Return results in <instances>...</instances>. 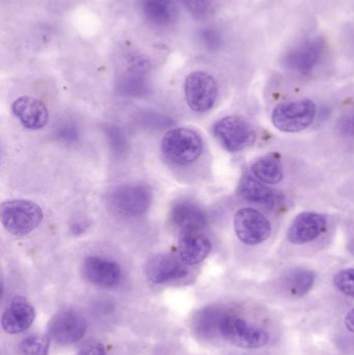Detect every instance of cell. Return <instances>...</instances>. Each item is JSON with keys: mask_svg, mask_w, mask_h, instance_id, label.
<instances>
[{"mask_svg": "<svg viewBox=\"0 0 354 355\" xmlns=\"http://www.w3.org/2000/svg\"><path fill=\"white\" fill-rule=\"evenodd\" d=\"M161 150L168 162L176 166H186L201 157L204 150L203 139L193 129H172L164 135Z\"/></svg>", "mask_w": 354, "mask_h": 355, "instance_id": "6da1fadb", "label": "cell"}, {"mask_svg": "<svg viewBox=\"0 0 354 355\" xmlns=\"http://www.w3.org/2000/svg\"><path fill=\"white\" fill-rule=\"evenodd\" d=\"M44 213L37 202L28 200H10L0 206V221L15 236H26L43 220Z\"/></svg>", "mask_w": 354, "mask_h": 355, "instance_id": "7a4b0ae2", "label": "cell"}, {"mask_svg": "<svg viewBox=\"0 0 354 355\" xmlns=\"http://www.w3.org/2000/svg\"><path fill=\"white\" fill-rule=\"evenodd\" d=\"M218 336L243 349H258L269 342L267 331L240 317L224 314L218 325Z\"/></svg>", "mask_w": 354, "mask_h": 355, "instance_id": "3957f363", "label": "cell"}, {"mask_svg": "<svg viewBox=\"0 0 354 355\" xmlns=\"http://www.w3.org/2000/svg\"><path fill=\"white\" fill-rule=\"evenodd\" d=\"M213 135L220 145L231 153H236L251 147L257 139V132L253 124L239 116L220 119L214 125Z\"/></svg>", "mask_w": 354, "mask_h": 355, "instance_id": "277c9868", "label": "cell"}, {"mask_svg": "<svg viewBox=\"0 0 354 355\" xmlns=\"http://www.w3.org/2000/svg\"><path fill=\"white\" fill-rule=\"evenodd\" d=\"M151 204V189L143 184L118 186L108 194L110 209L121 216H143L148 212Z\"/></svg>", "mask_w": 354, "mask_h": 355, "instance_id": "5b68a950", "label": "cell"}, {"mask_svg": "<svg viewBox=\"0 0 354 355\" xmlns=\"http://www.w3.org/2000/svg\"><path fill=\"white\" fill-rule=\"evenodd\" d=\"M316 112L317 108L311 100H297L282 103L276 106L272 112V124L283 132H301L313 123Z\"/></svg>", "mask_w": 354, "mask_h": 355, "instance_id": "8992f818", "label": "cell"}, {"mask_svg": "<svg viewBox=\"0 0 354 355\" xmlns=\"http://www.w3.org/2000/svg\"><path fill=\"white\" fill-rule=\"evenodd\" d=\"M185 98L189 108L197 114L209 112L218 98V83L213 76L195 71L187 75L184 83Z\"/></svg>", "mask_w": 354, "mask_h": 355, "instance_id": "52a82bcc", "label": "cell"}, {"mask_svg": "<svg viewBox=\"0 0 354 355\" xmlns=\"http://www.w3.org/2000/svg\"><path fill=\"white\" fill-rule=\"evenodd\" d=\"M87 322L76 311L64 310L52 317L48 323L47 333L50 340L58 345L68 346L85 337Z\"/></svg>", "mask_w": 354, "mask_h": 355, "instance_id": "ba28073f", "label": "cell"}, {"mask_svg": "<svg viewBox=\"0 0 354 355\" xmlns=\"http://www.w3.org/2000/svg\"><path fill=\"white\" fill-rule=\"evenodd\" d=\"M234 230L237 237L247 245H257L272 235L269 220L253 208H242L234 216Z\"/></svg>", "mask_w": 354, "mask_h": 355, "instance_id": "9c48e42d", "label": "cell"}, {"mask_svg": "<svg viewBox=\"0 0 354 355\" xmlns=\"http://www.w3.org/2000/svg\"><path fill=\"white\" fill-rule=\"evenodd\" d=\"M324 44L320 39H312L290 50L283 60L288 70L299 74H309L319 64Z\"/></svg>", "mask_w": 354, "mask_h": 355, "instance_id": "30bf717a", "label": "cell"}, {"mask_svg": "<svg viewBox=\"0 0 354 355\" xmlns=\"http://www.w3.org/2000/svg\"><path fill=\"white\" fill-rule=\"evenodd\" d=\"M145 271L150 282L159 285L183 279L188 275L186 265L180 259L166 254L152 257L145 264Z\"/></svg>", "mask_w": 354, "mask_h": 355, "instance_id": "8fae6325", "label": "cell"}, {"mask_svg": "<svg viewBox=\"0 0 354 355\" xmlns=\"http://www.w3.org/2000/svg\"><path fill=\"white\" fill-rule=\"evenodd\" d=\"M328 221L324 215L303 212L295 217L289 227L287 238L293 244H306L319 238L326 230Z\"/></svg>", "mask_w": 354, "mask_h": 355, "instance_id": "7c38bea8", "label": "cell"}, {"mask_svg": "<svg viewBox=\"0 0 354 355\" xmlns=\"http://www.w3.org/2000/svg\"><path fill=\"white\" fill-rule=\"evenodd\" d=\"M82 270L85 279L99 287H114L122 277V270L118 263L103 257L91 256L85 259Z\"/></svg>", "mask_w": 354, "mask_h": 355, "instance_id": "4fadbf2b", "label": "cell"}, {"mask_svg": "<svg viewBox=\"0 0 354 355\" xmlns=\"http://www.w3.org/2000/svg\"><path fill=\"white\" fill-rule=\"evenodd\" d=\"M12 112L27 130H39L47 125L49 114L45 104L37 98L22 96L12 104Z\"/></svg>", "mask_w": 354, "mask_h": 355, "instance_id": "5bb4252c", "label": "cell"}, {"mask_svg": "<svg viewBox=\"0 0 354 355\" xmlns=\"http://www.w3.org/2000/svg\"><path fill=\"white\" fill-rule=\"evenodd\" d=\"M35 310L24 297L17 296L8 304L1 317L2 329L10 335L27 331L33 325Z\"/></svg>", "mask_w": 354, "mask_h": 355, "instance_id": "9a60e30c", "label": "cell"}, {"mask_svg": "<svg viewBox=\"0 0 354 355\" xmlns=\"http://www.w3.org/2000/svg\"><path fill=\"white\" fill-rule=\"evenodd\" d=\"M170 220L184 233L197 232L207 225L205 211L191 200L176 202L170 211Z\"/></svg>", "mask_w": 354, "mask_h": 355, "instance_id": "2e32d148", "label": "cell"}, {"mask_svg": "<svg viewBox=\"0 0 354 355\" xmlns=\"http://www.w3.org/2000/svg\"><path fill=\"white\" fill-rule=\"evenodd\" d=\"M211 250L212 243L209 238L197 232L184 233L179 239V259L186 266H195L203 262Z\"/></svg>", "mask_w": 354, "mask_h": 355, "instance_id": "e0dca14e", "label": "cell"}, {"mask_svg": "<svg viewBox=\"0 0 354 355\" xmlns=\"http://www.w3.org/2000/svg\"><path fill=\"white\" fill-rule=\"evenodd\" d=\"M238 190L240 196L249 202L272 208L278 206L283 200L282 193L251 176H245L241 179Z\"/></svg>", "mask_w": 354, "mask_h": 355, "instance_id": "ac0fdd59", "label": "cell"}, {"mask_svg": "<svg viewBox=\"0 0 354 355\" xmlns=\"http://www.w3.org/2000/svg\"><path fill=\"white\" fill-rule=\"evenodd\" d=\"M141 6L143 16L155 26H170L178 16L174 0H141Z\"/></svg>", "mask_w": 354, "mask_h": 355, "instance_id": "d6986e66", "label": "cell"}, {"mask_svg": "<svg viewBox=\"0 0 354 355\" xmlns=\"http://www.w3.org/2000/svg\"><path fill=\"white\" fill-rule=\"evenodd\" d=\"M254 178L268 185H276L284 178V166L276 156H265L254 162L251 168Z\"/></svg>", "mask_w": 354, "mask_h": 355, "instance_id": "ffe728a7", "label": "cell"}, {"mask_svg": "<svg viewBox=\"0 0 354 355\" xmlns=\"http://www.w3.org/2000/svg\"><path fill=\"white\" fill-rule=\"evenodd\" d=\"M315 279V273L309 269H293L285 275L283 287L291 296L301 297L311 291Z\"/></svg>", "mask_w": 354, "mask_h": 355, "instance_id": "44dd1931", "label": "cell"}, {"mask_svg": "<svg viewBox=\"0 0 354 355\" xmlns=\"http://www.w3.org/2000/svg\"><path fill=\"white\" fill-rule=\"evenodd\" d=\"M224 313L220 309L206 308L202 310L193 319V329L200 337L212 338L218 335V325Z\"/></svg>", "mask_w": 354, "mask_h": 355, "instance_id": "7402d4cb", "label": "cell"}, {"mask_svg": "<svg viewBox=\"0 0 354 355\" xmlns=\"http://www.w3.org/2000/svg\"><path fill=\"white\" fill-rule=\"evenodd\" d=\"M49 337L35 334L23 339L19 344L21 355H48L49 354Z\"/></svg>", "mask_w": 354, "mask_h": 355, "instance_id": "603a6c76", "label": "cell"}, {"mask_svg": "<svg viewBox=\"0 0 354 355\" xmlns=\"http://www.w3.org/2000/svg\"><path fill=\"white\" fill-rule=\"evenodd\" d=\"M334 285L341 293L354 298V268L339 271L334 277Z\"/></svg>", "mask_w": 354, "mask_h": 355, "instance_id": "cb8c5ba5", "label": "cell"}, {"mask_svg": "<svg viewBox=\"0 0 354 355\" xmlns=\"http://www.w3.org/2000/svg\"><path fill=\"white\" fill-rule=\"evenodd\" d=\"M201 42L209 49H216L222 43V37L215 29L206 28L201 31Z\"/></svg>", "mask_w": 354, "mask_h": 355, "instance_id": "d4e9b609", "label": "cell"}, {"mask_svg": "<svg viewBox=\"0 0 354 355\" xmlns=\"http://www.w3.org/2000/svg\"><path fill=\"white\" fill-rule=\"evenodd\" d=\"M185 8L195 15H203L207 12L209 0H180Z\"/></svg>", "mask_w": 354, "mask_h": 355, "instance_id": "484cf974", "label": "cell"}, {"mask_svg": "<svg viewBox=\"0 0 354 355\" xmlns=\"http://www.w3.org/2000/svg\"><path fill=\"white\" fill-rule=\"evenodd\" d=\"M339 129L342 135L348 137H354V112L341 119L339 122Z\"/></svg>", "mask_w": 354, "mask_h": 355, "instance_id": "4316f807", "label": "cell"}, {"mask_svg": "<svg viewBox=\"0 0 354 355\" xmlns=\"http://www.w3.org/2000/svg\"><path fill=\"white\" fill-rule=\"evenodd\" d=\"M78 355H106L105 349L102 344L93 342L87 344L79 350Z\"/></svg>", "mask_w": 354, "mask_h": 355, "instance_id": "83f0119b", "label": "cell"}, {"mask_svg": "<svg viewBox=\"0 0 354 355\" xmlns=\"http://www.w3.org/2000/svg\"><path fill=\"white\" fill-rule=\"evenodd\" d=\"M344 324L345 327H346L351 333L354 334V309L345 317Z\"/></svg>", "mask_w": 354, "mask_h": 355, "instance_id": "f1b7e54d", "label": "cell"}, {"mask_svg": "<svg viewBox=\"0 0 354 355\" xmlns=\"http://www.w3.org/2000/svg\"><path fill=\"white\" fill-rule=\"evenodd\" d=\"M353 252H354V241H353Z\"/></svg>", "mask_w": 354, "mask_h": 355, "instance_id": "f546056e", "label": "cell"}]
</instances>
